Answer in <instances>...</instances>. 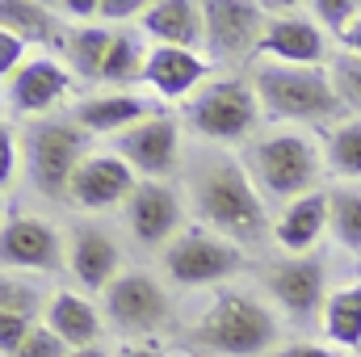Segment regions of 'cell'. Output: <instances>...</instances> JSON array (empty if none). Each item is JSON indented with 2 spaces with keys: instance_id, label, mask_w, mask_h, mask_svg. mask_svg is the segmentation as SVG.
<instances>
[{
  "instance_id": "obj_1",
  "label": "cell",
  "mask_w": 361,
  "mask_h": 357,
  "mask_svg": "<svg viewBox=\"0 0 361 357\" xmlns=\"http://www.w3.org/2000/svg\"><path fill=\"white\" fill-rule=\"evenodd\" d=\"M185 202L206 231H214L240 248H261L265 240H273V219L261 189L252 185L244 160L223 147H206V152L189 156Z\"/></svg>"
},
{
  "instance_id": "obj_2",
  "label": "cell",
  "mask_w": 361,
  "mask_h": 357,
  "mask_svg": "<svg viewBox=\"0 0 361 357\" xmlns=\"http://www.w3.org/2000/svg\"><path fill=\"white\" fill-rule=\"evenodd\" d=\"M277 337L281 324L269 298L223 286L189 324L185 345L202 357H261L277 349Z\"/></svg>"
},
{
  "instance_id": "obj_3",
  "label": "cell",
  "mask_w": 361,
  "mask_h": 357,
  "mask_svg": "<svg viewBox=\"0 0 361 357\" xmlns=\"http://www.w3.org/2000/svg\"><path fill=\"white\" fill-rule=\"evenodd\" d=\"M240 160H244L252 185L261 189L265 206H277V210L290 206V202H298V198H307V193H315L324 173H328L324 143H315L311 135L290 131V126L257 135L244 147Z\"/></svg>"
},
{
  "instance_id": "obj_4",
  "label": "cell",
  "mask_w": 361,
  "mask_h": 357,
  "mask_svg": "<svg viewBox=\"0 0 361 357\" xmlns=\"http://www.w3.org/2000/svg\"><path fill=\"white\" fill-rule=\"evenodd\" d=\"M257 101L269 122H302V126H336L345 122V105L332 89L328 63L324 68H290V63H252L248 72Z\"/></svg>"
},
{
  "instance_id": "obj_5",
  "label": "cell",
  "mask_w": 361,
  "mask_h": 357,
  "mask_svg": "<svg viewBox=\"0 0 361 357\" xmlns=\"http://www.w3.org/2000/svg\"><path fill=\"white\" fill-rule=\"evenodd\" d=\"M180 118L210 147H227V143H244L248 147L257 139V126H261L265 109H261L257 89H252L248 76L219 72L214 80H206L180 105Z\"/></svg>"
},
{
  "instance_id": "obj_6",
  "label": "cell",
  "mask_w": 361,
  "mask_h": 357,
  "mask_svg": "<svg viewBox=\"0 0 361 357\" xmlns=\"http://www.w3.org/2000/svg\"><path fill=\"white\" fill-rule=\"evenodd\" d=\"M89 139L80 131V122L68 114H51L38 118L21 131V164H25V181L38 198H68V185L76 177L80 160L89 156Z\"/></svg>"
},
{
  "instance_id": "obj_7",
  "label": "cell",
  "mask_w": 361,
  "mask_h": 357,
  "mask_svg": "<svg viewBox=\"0 0 361 357\" xmlns=\"http://www.w3.org/2000/svg\"><path fill=\"white\" fill-rule=\"evenodd\" d=\"M101 315L126 341H152L173 320V298L160 277H152L143 269H122L101 290Z\"/></svg>"
},
{
  "instance_id": "obj_8",
  "label": "cell",
  "mask_w": 361,
  "mask_h": 357,
  "mask_svg": "<svg viewBox=\"0 0 361 357\" xmlns=\"http://www.w3.org/2000/svg\"><path fill=\"white\" fill-rule=\"evenodd\" d=\"M206 4V59L235 76V68L257 63L269 8L261 0H202Z\"/></svg>"
},
{
  "instance_id": "obj_9",
  "label": "cell",
  "mask_w": 361,
  "mask_h": 357,
  "mask_svg": "<svg viewBox=\"0 0 361 357\" xmlns=\"http://www.w3.org/2000/svg\"><path fill=\"white\" fill-rule=\"evenodd\" d=\"M257 282L265 290L277 315H290L298 324L324 315L328 303V261L319 253H302V257H269L257 265Z\"/></svg>"
},
{
  "instance_id": "obj_10",
  "label": "cell",
  "mask_w": 361,
  "mask_h": 357,
  "mask_svg": "<svg viewBox=\"0 0 361 357\" xmlns=\"http://www.w3.org/2000/svg\"><path fill=\"white\" fill-rule=\"evenodd\" d=\"M160 265L173 286H219L244 269V248L206 227H185L160 253Z\"/></svg>"
},
{
  "instance_id": "obj_11",
  "label": "cell",
  "mask_w": 361,
  "mask_h": 357,
  "mask_svg": "<svg viewBox=\"0 0 361 357\" xmlns=\"http://www.w3.org/2000/svg\"><path fill=\"white\" fill-rule=\"evenodd\" d=\"M269 21H265V38L257 51V63H290V68H324L332 59L328 34L311 21L307 4H265Z\"/></svg>"
},
{
  "instance_id": "obj_12",
  "label": "cell",
  "mask_w": 361,
  "mask_h": 357,
  "mask_svg": "<svg viewBox=\"0 0 361 357\" xmlns=\"http://www.w3.org/2000/svg\"><path fill=\"white\" fill-rule=\"evenodd\" d=\"M4 273H59L68 269V236L42 214H8L0 227Z\"/></svg>"
},
{
  "instance_id": "obj_13",
  "label": "cell",
  "mask_w": 361,
  "mask_h": 357,
  "mask_svg": "<svg viewBox=\"0 0 361 357\" xmlns=\"http://www.w3.org/2000/svg\"><path fill=\"white\" fill-rule=\"evenodd\" d=\"M180 219H185V202L169 181H139V189L122 206V227H126L130 244L143 248V253L169 248L185 231Z\"/></svg>"
},
{
  "instance_id": "obj_14",
  "label": "cell",
  "mask_w": 361,
  "mask_h": 357,
  "mask_svg": "<svg viewBox=\"0 0 361 357\" xmlns=\"http://www.w3.org/2000/svg\"><path fill=\"white\" fill-rule=\"evenodd\" d=\"M72 68L55 55H38V59H25L17 76L4 80V105H8V118H51L68 97H72Z\"/></svg>"
},
{
  "instance_id": "obj_15",
  "label": "cell",
  "mask_w": 361,
  "mask_h": 357,
  "mask_svg": "<svg viewBox=\"0 0 361 357\" xmlns=\"http://www.w3.org/2000/svg\"><path fill=\"white\" fill-rule=\"evenodd\" d=\"M109 152L122 156L139 181H169L180 169V122L173 114H156L122 131Z\"/></svg>"
},
{
  "instance_id": "obj_16",
  "label": "cell",
  "mask_w": 361,
  "mask_h": 357,
  "mask_svg": "<svg viewBox=\"0 0 361 357\" xmlns=\"http://www.w3.org/2000/svg\"><path fill=\"white\" fill-rule=\"evenodd\" d=\"M135 189H139V177H135V169L122 156H114V152H89L80 160L72 185H68V202L76 210L105 214L114 206H126Z\"/></svg>"
},
{
  "instance_id": "obj_17",
  "label": "cell",
  "mask_w": 361,
  "mask_h": 357,
  "mask_svg": "<svg viewBox=\"0 0 361 357\" xmlns=\"http://www.w3.org/2000/svg\"><path fill=\"white\" fill-rule=\"evenodd\" d=\"M122 244L101 223H76L68 231V273L85 290H105L122 273Z\"/></svg>"
},
{
  "instance_id": "obj_18",
  "label": "cell",
  "mask_w": 361,
  "mask_h": 357,
  "mask_svg": "<svg viewBox=\"0 0 361 357\" xmlns=\"http://www.w3.org/2000/svg\"><path fill=\"white\" fill-rule=\"evenodd\" d=\"M206 80H214V63L202 51H180V47H152L143 85L160 101H189Z\"/></svg>"
},
{
  "instance_id": "obj_19",
  "label": "cell",
  "mask_w": 361,
  "mask_h": 357,
  "mask_svg": "<svg viewBox=\"0 0 361 357\" xmlns=\"http://www.w3.org/2000/svg\"><path fill=\"white\" fill-rule=\"evenodd\" d=\"M156 114H160L156 101L143 92H92L72 105V118L80 122L85 135H109V139H118L122 131H130Z\"/></svg>"
},
{
  "instance_id": "obj_20",
  "label": "cell",
  "mask_w": 361,
  "mask_h": 357,
  "mask_svg": "<svg viewBox=\"0 0 361 357\" xmlns=\"http://www.w3.org/2000/svg\"><path fill=\"white\" fill-rule=\"evenodd\" d=\"M139 30L152 38V47L202 51L206 47V4H197V0H156V4H147Z\"/></svg>"
},
{
  "instance_id": "obj_21",
  "label": "cell",
  "mask_w": 361,
  "mask_h": 357,
  "mask_svg": "<svg viewBox=\"0 0 361 357\" xmlns=\"http://www.w3.org/2000/svg\"><path fill=\"white\" fill-rule=\"evenodd\" d=\"M324 231H328V189H315V193L281 206L273 219V244L290 257L311 253L324 240Z\"/></svg>"
},
{
  "instance_id": "obj_22",
  "label": "cell",
  "mask_w": 361,
  "mask_h": 357,
  "mask_svg": "<svg viewBox=\"0 0 361 357\" xmlns=\"http://www.w3.org/2000/svg\"><path fill=\"white\" fill-rule=\"evenodd\" d=\"M42 324H47L68 349H92V345H101V332H105L101 307H92L89 298L76 294V290H55Z\"/></svg>"
},
{
  "instance_id": "obj_23",
  "label": "cell",
  "mask_w": 361,
  "mask_h": 357,
  "mask_svg": "<svg viewBox=\"0 0 361 357\" xmlns=\"http://www.w3.org/2000/svg\"><path fill=\"white\" fill-rule=\"evenodd\" d=\"M0 30L17 34L25 47H38L42 55H51V47L59 51L68 25H63V21L55 17V8L42 4V0H4V4H0Z\"/></svg>"
},
{
  "instance_id": "obj_24",
  "label": "cell",
  "mask_w": 361,
  "mask_h": 357,
  "mask_svg": "<svg viewBox=\"0 0 361 357\" xmlns=\"http://www.w3.org/2000/svg\"><path fill=\"white\" fill-rule=\"evenodd\" d=\"M109 47H114V30L109 25H101V21L97 25H68L63 42H59V59L72 68V76L101 85V68H105Z\"/></svg>"
},
{
  "instance_id": "obj_25",
  "label": "cell",
  "mask_w": 361,
  "mask_h": 357,
  "mask_svg": "<svg viewBox=\"0 0 361 357\" xmlns=\"http://www.w3.org/2000/svg\"><path fill=\"white\" fill-rule=\"evenodd\" d=\"M147 55H152V47L135 30H114V47L101 68V85H109L114 92H130V85H143Z\"/></svg>"
},
{
  "instance_id": "obj_26",
  "label": "cell",
  "mask_w": 361,
  "mask_h": 357,
  "mask_svg": "<svg viewBox=\"0 0 361 357\" xmlns=\"http://www.w3.org/2000/svg\"><path fill=\"white\" fill-rule=\"evenodd\" d=\"M324 337L341 349H361V282L332 286L328 303H324Z\"/></svg>"
},
{
  "instance_id": "obj_27",
  "label": "cell",
  "mask_w": 361,
  "mask_h": 357,
  "mask_svg": "<svg viewBox=\"0 0 361 357\" xmlns=\"http://www.w3.org/2000/svg\"><path fill=\"white\" fill-rule=\"evenodd\" d=\"M324 164L332 177L361 181V118H345L324 135Z\"/></svg>"
},
{
  "instance_id": "obj_28",
  "label": "cell",
  "mask_w": 361,
  "mask_h": 357,
  "mask_svg": "<svg viewBox=\"0 0 361 357\" xmlns=\"http://www.w3.org/2000/svg\"><path fill=\"white\" fill-rule=\"evenodd\" d=\"M47 307H51V290H42L30 273H4V282H0V315L42 324Z\"/></svg>"
},
{
  "instance_id": "obj_29",
  "label": "cell",
  "mask_w": 361,
  "mask_h": 357,
  "mask_svg": "<svg viewBox=\"0 0 361 357\" xmlns=\"http://www.w3.org/2000/svg\"><path fill=\"white\" fill-rule=\"evenodd\" d=\"M328 231L341 248L361 253V189L353 185L328 189Z\"/></svg>"
},
{
  "instance_id": "obj_30",
  "label": "cell",
  "mask_w": 361,
  "mask_h": 357,
  "mask_svg": "<svg viewBox=\"0 0 361 357\" xmlns=\"http://www.w3.org/2000/svg\"><path fill=\"white\" fill-rule=\"evenodd\" d=\"M328 76H332V89H336V97H341L345 114H349V118H361V55L345 51V47L332 51Z\"/></svg>"
},
{
  "instance_id": "obj_31",
  "label": "cell",
  "mask_w": 361,
  "mask_h": 357,
  "mask_svg": "<svg viewBox=\"0 0 361 357\" xmlns=\"http://www.w3.org/2000/svg\"><path fill=\"white\" fill-rule=\"evenodd\" d=\"M307 13H311V21H315L324 34H332V38L341 42V38L349 34V25L361 17V4L357 0H311Z\"/></svg>"
},
{
  "instance_id": "obj_32",
  "label": "cell",
  "mask_w": 361,
  "mask_h": 357,
  "mask_svg": "<svg viewBox=\"0 0 361 357\" xmlns=\"http://www.w3.org/2000/svg\"><path fill=\"white\" fill-rule=\"evenodd\" d=\"M143 13H147V0H101L97 21L109 30H126V21H135V17L143 21Z\"/></svg>"
},
{
  "instance_id": "obj_33",
  "label": "cell",
  "mask_w": 361,
  "mask_h": 357,
  "mask_svg": "<svg viewBox=\"0 0 361 357\" xmlns=\"http://www.w3.org/2000/svg\"><path fill=\"white\" fill-rule=\"evenodd\" d=\"M68 353H72V349H68V345L47 328V324H38V328L30 332V341L17 349V357H68Z\"/></svg>"
},
{
  "instance_id": "obj_34",
  "label": "cell",
  "mask_w": 361,
  "mask_h": 357,
  "mask_svg": "<svg viewBox=\"0 0 361 357\" xmlns=\"http://www.w3.org/2000/svg\"><path fill=\"white\" fill-rule=\"evenodd\" d=\"M38 324L34 320H17V315H0V353L4 357H17V349L30 341V332H34Z\"/></svg>"
},
{
  "instance_id": "obj_35",
  "label": "cell",
  "mask_w": 361,
  "mask_h": 357,
  "mask_svg": "<svg viewBox=\"0 0 361 357\" xmlns=\"http://www.w3.org/2000/svg\"><path fill=\"white\" fill-rule=\"evenodd\" d=\"M25 51H30V47H25L17 34L0 30V76H4V80L21 72V63H25Z\"/></svg>"
},
{
  "instance_id": "obj_36",
  "label": "cell",
  "mask_w": 361,
  "mask_h": 357,
  "mask_svg": "<svg viewBox=\"0 0 361 357\" xmlns=\"http://www.w3.org/2000/svg\"><path fill=\"white\" fill-rule=\"evenodd\" d=\"M13 173H17V131L13 122L0 126V181L4 189H13Z\"/></svg>"
},
{
  "instance_id": "obj_37",
  "label": "cell",
  "mask_w": 361,
  "mask_h": 357,
  "mask_svg": "<svg viewBox=\"0 0 361 357\" xmlns=\"http://www.w3.org/2000/svg\"><path fill=\"white\" fill-rule=\"evenodd\" d=\"M269 357H336L328 345H311V341H294V345H277Z\"/></svg>"
},
{
  "instance_id": "obj_38",
  "label": "cell",
  "mask_w": 361,
  "mask_h": 357,
  "mask_svg": "<svg viewBox=\"0 0 361 357\" xmlns=\"http://www.w3.org/2000/svg\"><path fill=\"white\" fill-rule=\"evenodd\" d=\"M118 357H169L156 341H126L122 349H118Z\"/></svg>"
},
{
  "instance_id": "obj_39",
  "label": "cell",
  "mask_w": 361,
  "mask_h": 357,
  "mask_svg": "<svg viewBox=\"0 0 361 357\" xmlns=\"http://www.w3.org/2000/svg\"><path fill=\"white\" fill-rule=\"evenodd\" d=\"M341 47H345V51H353V55H361V17L349 25V34L341 38Z\"/></svg>"
},
{
  "instance_id": "obj_40",
  "label": "cell",
  "mask_w": 361,
  "mask_h": 357,
  "mask_svg": "<svg viewBox=\"0 0 361 357\" xmlns=\"http://www.w3.org/2000/svg\"><path fill=\"white\" fill-rule=\"evenodd\" d=\"M68 357H114L109 349H101V345H92V349H72Z\"/></svg>"
}]
</instances>
